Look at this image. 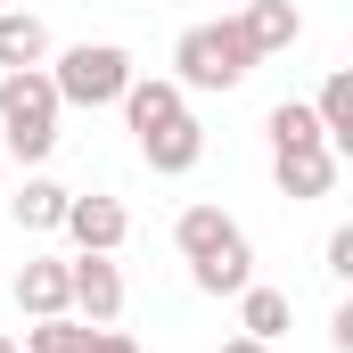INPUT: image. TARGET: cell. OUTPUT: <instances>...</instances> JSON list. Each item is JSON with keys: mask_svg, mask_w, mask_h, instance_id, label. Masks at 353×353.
<instances>
[{"mask_svg": "<svg viewBox=\"0 0 353 353\" xmlns=\"http://www.w3.org/2000/svg\"><path fill=\"white\" fill-rule=\"evenodd\" d=\"M312 115H321V140H329V157H353V74H345V66L321 83Z\"/></svg>", "mask_w": 353, "mask_h": 353, "instance_id": "13", "label": "cell"}, {"mask_svg": "<svg viewBox=\"0 0 353 353\" xmlns=\"http://www.w3.org/2000/svg\"><path fill=\"white\" fill-rule=\"evenodd\" d=\"M17 353H90V321L50 312V321H33V329H25V345H17Z\"/></svg>", "mask_w": 353, "mask_h": 353, "instance_id": "16", "label": "cell"}, {"mask_svg": "<svg viewBox=\"0 0 353 353\" xmlns=\"http://www.w3.org/2000/svg\"><path fill=\"white\" fill-rule=\"evenodd\" d=\"M263 132H271V148H329V140H321V115H312L304 99H279Z\"/></svg>", "mask_w": 353, "mask_h": 353, "instance_id": "17", "label": "cell"}, {"mask_svg": "<svg viewBox=\"0 0 353 353\" xmlns=\"http://www.w3.org/2000/svg\"><path fill=\"white\" fill-rule=\"evenodd\" d=\"M239 33H247L255 58H279V50H296L304 17H296V0H247V8H239Z\"/></svg>", "mask_w": 353, "mask_h": 353, "instance_id": "8", "label": "cell"}, {"mask_svg": "<svg viewBox=\"0 0 353 353\" xmlns=\"http://www.w3.org/2000/svg\"><path fill=\"white\" fill-rule=\"evenodd\" d=\"M66 288H74V321H90V329H107L115 312H123V271H115V255H74L66 263Z\"/></svg>", "mask_w": 353, "mask_h": 353, "instance_id": "4", "label": "cell"}, {"mask_svg": "<svg viewBox=\"0 0 353 353\" xmlns=\"http://www.w3.org/2000/svg\"><path fill=\"white\" fill-rule=\"evenodd\" d=\"M230 239H239V222H230L222 205H189V214L173 222V247L189 255V263H197V255H214V247H230Z\"/></svg>", "mask_w": 353, "mask_h": 353, "instance_id": "14", "label": "cell"}, {"mask_svg": "<svg viewBox=\"0 0 353 353\" xmlns=\"http://www.w3.org/2000/svg\"><path fill=\"white\" fill-rule=\"evenodd\" d=\"M66 197H74V189H58V181L33 173L17 197H8V214H17V230H58V222H66Z\"/></svg>", "mask_w": 353, "mask_h": 353, "instance_id": "15", "label": "cell"}, {"mask_svg": "<svg viewBox=\"0 0 353 353\" xmlns=\"http://www.w3.org/2000/svg\"><path fill=\"white\" fill-rule=\"evenodd\" d=\"M263 58L247 50V33H239V17H214V25H189L173 41V83L181 90H239L255 74Z\"/></svg>", "mask_w": 353, "mask_h": 353, "instance_id": "1", "label": "cell"}, {"mask_svg": "<svg viewBox=\"0 0 353 353\" xmlns=\"http://www.w3.org/2000/svg\"><path fill=\"white\" fill-rule=\"evenodd\" d=\"M123 83H132V50H123V41H74V50H58V66H50L58 107H115Z\"/></svg>", "mask_w": 353, "mask_h": 353, "instance_id": "3", "label": "cell"}, {"mask_svg": "<svg viewBox=\"0 0 353 353\" xmlns=\"http://www.w3.org/2000/svg\"><path fill=\"white\" fill-rule=\"evenodd\" d=\"M90 353H140V345H132V337H123V329L107 321V329H90Z\"/></svg>", "mask_w": 353, "mask_h": 353, "instance_id": "19", "label": "cell"}, {"mask_svg": "<svg viewBox=\"0 0 353 353\" xmlns=\"http://www.w3.org/2000/svg\"><path fill=\"white\" fill-rule=\"evenodd\" d=\"M222 353H271V345H263V337H230Z\"/></svg>", "mask_w": 353, "mask_h": 353, "instance_id": "21", "label": "cell"}, {"mask_svg": "<svg viewBox=\"0 0 353 353\" xmlns=\"http://www.w3.org/2000/svg\"><path fill=\"white\" fill-rule=\"evenodd\" d=\"M0 132H8V157H17V165H41V157L58 148V90H50V66L0 74Z\"/></svg>", "mask_w": 353, "mask_h": 353, "instance_id": "2", "label": "cell"}, {"mask_svg": "<svg viewBox=\"0 0 353 353\" xmlns=\"http://www.w3.org/2000/svg\"><path fill=\"white\" fill-rule=\"evenodd\" d=\"M17 304H25L33 321L66 312V304H74V288H66V263H58V255H33V263L17 271Z\"/></svg>", "mask_w": 353, "mask_h": 353, "instance_id": "11", "label": "cell"}, {"mask_svg": "<svg viewBox=\"0 0 353 353\" xmlns=\"http://www.w3.org/2000/svg\"><path fill=\"white\" fill-rule=\"evenodd\" d=\"M83 255H115L123 239H132V214L115 205V197H66V222H58Z\"/></svg>", "mask_w": 353, "mask_h": 353, "instance_id": "5", "label": "cell"}, {"mask_svg": "<svg viewBox=\"0 0 353 353\" xmlns=\"http://www.w3.org/2000/svg\"><path fill=\"white\" fill-rule=\"evenodd\" d=\"M337 165H345V157H329V148H271L279 197H329V189H337Z\"/></svg>", "mask_w": 353, "mask_h": 353, "instance_id": "7", "label": "cell"}, {"mask_svg": "<svg viewBox=\"0 0 353 353\" xmlns=\"http://www.w3.org/2000/svg\"><path fill=\"white\" fill-rule=\"evenodd\" d=\"M329 271L353 279V222H345V230H329Z\"/></svg>", "mask_w": 353, "mask_h": 353, "instance_id": "18", "label": "cell"}, {"mask_svg": "<svg viewBox=\"0 0 353 353\" xmlns=\"http://www.w3.org/2000/svg\"><path fill=\"white\" fill-rule=\"evenodd\" d=\"M189 279H197L205 296H239V288L255 279V247H247V230H239L230 247H214V255H197V263H189Z\"/></svg>", "mask_w": 353, "mask_h": 353, "instance_id": "12", "label": "cell"}, {"mask_svg": "<svg viewBox=\"0 0 353 353\" xmlns=\"http://www.w3.org/2000/svg\"><path fill=\"white\" fill-rule=\"evenodd\" d=\"M140 157H148V173H189V165L205 157V132H197V115L181 107V115H165L157 132H140Z\"/></svg>", "mask_w": 353, "mask_h": 353, "instance_id": "6", "label": "cell"}, {"mask_svg": "<svg viewBox=\"0 0 353 353\" xmlns=\"http://www.w3.org/2000/svg\"><path fill=\"white\" fill-rule=\"evenodd\" d=\"M0 8H25V0H0Z\"/></svg>", "mask_w": 353, "mask_h": 353, "instance_id": "23", "label": "cell"}, {"mask_svg": "<svg viewBox=\"0 0 353 353\" xmlns=\"http://www.w3.org/2000/svg\"><path fill=\"white\" fill-rule=\"evenodd\" d=\"M329 345L353 353V304H337V321H329Z\"/></svg>", "mask_w": 353, "mask_h": 353, "instance_id": "20", "label": "cell"}, {"mask_svg": "<svg viewBox=\"0 0 353 353\" xmlns=\"http://www.w3.org/2000/svg\"><path fill=\"white\" fill-rule=\"evenodd\" d=\"M17 66H50V25L33 8H0V74Z\"/></svg>", "mask_w": 353, "mask_h": 353, "instance_id": "10", "label": "cell"}, {"mask_svg": "<svg viewBox=\"0 0 353 353\" xmlns=\"http://www.w3.org/2000/svg\"><path fill=\"white\" fill-rule=\"evenodd\" d=\"M0 353H17V337H8V329H0Z\"/></svg>", "mask_w": 353, "mask_h": 353, "instance_id": "22", "label": "cell"}, {"mask_svg": "<svg viewBox=\"0 0 353 353\" xmlns=\"http://www.w3.org/2000/svg\"><path fill=\"white\" fill-rule=\"evenodd\" d=\"M288 321H296L288 288H263V279H247V288H239V337H263V345H279V337H288Z\"/></svg>", "mask_w": 353, "mask_h": 353, "instance_id": "9", "label": "cell"}]
</instances>
